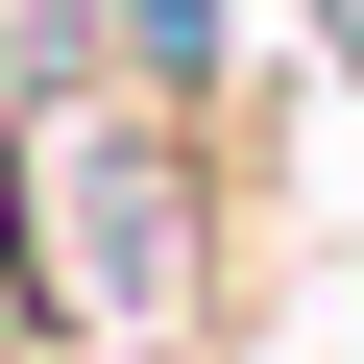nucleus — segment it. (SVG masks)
<instances>
[{
	"label": "nucleus",
	"mask_w": 364,
	"mask_h": 364,
	"mask_svg": "<svg viewBox=\"0 0 364 364\" xmlns=\"http://www.w3.org/2000/svg\"><path fill=\"white\" fill-rule=\"evenodd\" d=\"M0 243H25V316L97 364H170L219 316V146L146 73H97V25H49V97L0 122Z\"/></svg>",
	"instance_id": "f257e3e1"
},
{
	"label": "nucleus",
	"mask_w": 364,
	"mask_h": 364,
	"mask_svg": "<svg viewBox=\"0 0 364 364\" xmlns=\"http://www.w3.org/2000/svg\"><path fill=\"white\" fill-rule=\"evenodd\" d=\"M0 364H73V340H0Z\"/></svg>",
	"instance_id": "f03ea898"
}]
</instances>
